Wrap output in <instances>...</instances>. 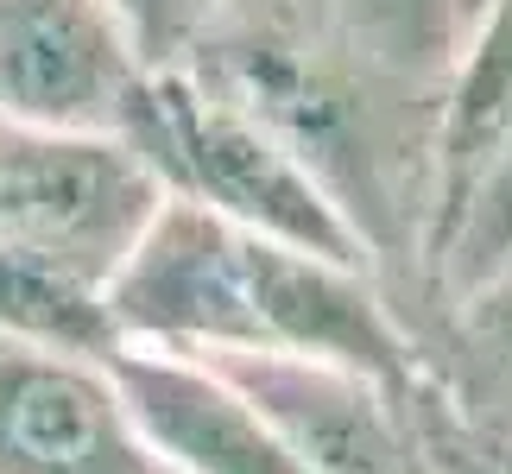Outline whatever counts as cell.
I'll return each mask as SVG.
<instances>
[{"label": "cell", "mask_w": 512, "mask_h": 474, "mask_svg": "<svg viewBox=\"0 0 512 474\" xmlns=\"http://www.w3.org/2000/svg\"><path fill=\"white\" fill-rule=\"evenodd\" d=\"M222 7H234V0H215V13H222Z\"/></svg>", "instance_id": "cell-14"}, {"label": "cell", "mask_w": 512, "mask_h": 474, "mask_svg": "<svg viewBox=\"0 0 512 474\" xmlns=\"http://www.w3.org/2000/svg\"><path fill=\"white\" fill-rule=\"evenodd\" d=\"M159 70L114 0H0V121L121 133Z\"/></svg>", "instance_id": "cell-4"}, {"label": "cell", "mask_w": 512, "mask_h": 474, "mask_svg": "<svg viewBox=\"0 0 512 474\" xmlns=\"http://www.w3.org/2000/svg\"><path fill=\"white\" fill-rule=\"evenodd\" d=\"M121 133L159 171L171 203H196L222 222L279 234V241L317 247L329 260L373 272L348 209L317 177V165L196 57H177L146 76Z\"/></svg>", "instance_id": "cell-2"}, {"label": "cell", "mask_w": 512, "mask_h": 474, "mask_svg": "<svg viewBox=\"0 0 512 474\" xmlns=\"http://www.w3.org/2000/svg\"><path fill=\"white\" fill-rule=\"evenodd\" d=\"M121 19L140 32V45L152 51V64H177L196 51V38L209 32L215 0H114Z\"/></svg>", "instance_id": "cell-12"}, {"label": "cell", "mask_w": 512, "mask_h": 474, "mask_svg": "<svg viewBox=\"0 0 512 474\" xmlns=\"http://www.w3.org/2000/svg\"><path fill=\"white\" fill-rule=\"evenodd\" d=\"M165 184L127 133H57L0 121V241L108 285L127 272Z\"/></svg>", "instance_id": "cell-3"}, {"label": "cell", "mask_w": 512, "mask_h": 474, "mask_svg": "<svg viewBox=\"0 0 512 474\" xmlns=\"http://www.w3.org/2000/svg\"><path fill=\"white\" fill-rule=\"evenodd\" d=\"M512 127V0H481L462 32L456 83L443 114V196L468 177V165ZM443 215V203H437Z\"/></svg>", "instance_id": "cell-11"}, {"label": "cell", "mask_w": 512, "mask_h": 474, "mask_svg": "<svg viewBox=\"0 0 512 474\" xmlns=\"http://www.w3.org/2000/svg\"><path fill=\"white\" fill-rule=\"evenodd\" d=\"M506 266H512V127L443 196L437 234H430V304L456 298V291L494 279Z\"/></svg>", "instance_id": "cell-10"}, {"label": "cell", "mask_w": 512, "mask_h": 474, "mask_svg": "<svg viewBox=\"0 0 512 474\" xmlns=\"http://www.w3.org/2000/svg\"><path fill=\"white\" fill-rule=\"evenodd\" d=\"M0 474H184L121 373L0 342Z\"/></svg>", "instance_id": "cell-5"}, {"label": "cell", "mask_w": 512, "mask_h": 474, "mask_svg": "<svg viewBox=\"0 0 512 474\" xmlns=\"http://www.w3.org/2000/svg\"><path fill=\"white\" fill-rule=\"evenodd\" d=\"M424 380L475 449L512 443V266L418 316Z\"/></svg>", "instance_id": "cell-8"}, {"label": "cell", "mask_w": 512, "mask_h": 474, "mask_svg": "<svg viewBox=\"0 0 512 474\" xmlns=\"http://www.w3.org/2000/svg\"><path fill=\"white\" fill-rule=\"evenodd\" d=\"M475 449V443H468ZM475 474H512V443L506 449H475Z\"/></svg>", "instance_id": "cell-13"}, {"label": "cell", "mask_w": 512, "mask_h": 474, "mask_svg": "<svg viewBox=\"0 0 512 474\" xmlns=\"http://www.w3.org/2000/svg\"><path fill=\"white\" fill-rule=\"evenodd\" d=\"M0 342L114 367L127 354V329L114 316L108 285L45 260V253L0 241Z\"/></svg>", "instance_id": "cell-9"}, {"label": "cell", "mask_w": 512, "mask_h": 474, "mask_svg": "<svg viewBox=\"0 0 512 474\" xmlns=\"http://www.w3.org/2000/svg\"><path fill=\"white\" fill-rule=\"evenodd\" d=\"M114 373L184 474H310L291 456V443L215 367L159 348H127Z\"/></svg>", "instance_id": "cell-7"}, {"label": "cell", "mask_w": 512, "mask_h": 474, "mask_svg": "<svg viewBox=\"0 0 512 474\" xmlns=\"http://www.w3.org/2000/svg\"><path fill=\"white\" fill-rule=\"evenodd\" d=\"M127 348L184 361H348L386 380H424V348L392 285L317 247L165 203L114 279Z\"/></svg>", "instance_id": "cell-1"}, {"label": "cell", "mask_w": 512, "mask_h": 474, "mask_svg": "<svg viewBox=\"0 0 512 474\" xmlns=\"http://www.w3.org/2000/svg\"><path fill=\"white\" fill-rule=\"evenodd\" d=\"M222 13H260L317 64L361 76L373 89L443 102L462 57L456 0H234Z\"/></svg>", "instance_id": "cell-6"}]
</instances>
